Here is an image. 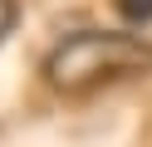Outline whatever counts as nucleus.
Returning <instances> with one entry per match:
<instances>
[{"label":"nucleus","instance_id":"nucleus-1","mask_svg":"<svg viewBox=\"0 0 152 147\" xmlns=\"http://www.w3.org/2000/svg\"><path fill=\"white\" fill-rule=\"evenodd\" d=\"M152 69V44L123 29H79L59 39L44 59V83L59 98H88L108 83L137 78Z\"/></svg>","mask_w":152,"mask_h":147},{"label":"nucleus","instance_id":"nucleus-2","mask_svg":"<svg viewBox=\"0 0 152 147\" xmlns=\"http://www.w3.org/2000/svg\"><path fill=\"white\" fill-rule=\"evenodd\" d=\"M113 5H118V15L128 25H147L152 20V0H113Z\"/></svg>","mask_w":152,"mask_h":147},{"label":"nucleus","instance_id":"nucleus-3","mask_svg":"<svg viewBox=\"0 0 152 147\" xmlns=\"http://www.w3.org/2000/svg\"><path fill=\"white\" fill-rule=\"evenodd\" d=\"M15 20H20V5H15V0H0V44L10 39V29H15Z\"/></svg>","mask_w":152,"mask_h":147}]
</instances>
